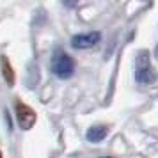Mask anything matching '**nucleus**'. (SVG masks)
<instances>
[{
    "instance_id": "6e6552de",
    "label": "nucleus",
    "mask_w": 158,
    "mask_h": 158,
    "mask_svg": "<svg viewBox=\"0 0 158 158\" xmlns=\"http://www.w3.org/2000/svg\"><path fill=\"white\" fill-rule=\"evenodd\" d=\"M103 158H108V156H103Z\"/></svg>"
},
{
    "instance_id": "39448f33",
    "label": "nucleus",
    "mask_w": 158,
    "mask_h": 158,
    "mask_svg": "<svg viewBox=\"0 0 158 158\" xmlns=\"http://www.w3.org/2000/svg\"><path fill=\"white\" fill-rule=\"evenodd\" d=\"M107 137V126H93L87 131V140L91 142H100Z\"/></svg>"
},
{
    "instance_id": "f257e3e1",
    "label": "nucleus",
    "mask_w": 158,
    "mask_h": 158,
    "mask_svg": "<svg viewBox=\"0 0 158 158\" xmlns=\"http://www.w3.org/2000/svg\"><path fill=\"white\" fill-rule=\"evenodd\" d=\"M52 71L55 73L59 78H69L75 71V60L62 52H57L52 59Z\"/></svg>"
},
{
    "instance_id": "f03ea898",
    "label": "nucleus",
    "mask_w": 158,
    "mask_h": 158,
    "mask_svg": "<svg viewBox=\"0 0 158 158\" xmlns=\"http://www.w3.org/2000/svg\"><path fill=\"white\" fill-rule=\"evenodd\" d=\"M135 78H137V82H140V84H151V82H155V80H156V73H155V69H153L151 64L148 62L146 53H142L140 59H137Z\"/></svg>"
},
{
    "instance_id": "423d86ee",
    "label": "nucleus",
    "mask_w": 158,
    "mask_h": 158,
    "mask_svg": "<svg viewBox=\"0 0 158 158\" xmlns=\"http://www.w3.org/2000/svg\"><path fill=\"white\" fill-rule=\"evenodd\" d=\"M2 69H4V77H6V80L13 85V84H15V75H13V69H11V66H9V62H7V59L6 57H2Z\"/></svg>"
},
{
    "instance_id": "7ed1b4c3",
    "label": "nucleus",
    "mask_w": 158,
    "mask_h": 158,
    "mask_svg": "<svg viewBox=\"0 0 158 158\" xmlns=\"http://www.w3.org/2000/svg\"><path fill=\"white\" fill-rule=\"evenodd\" d=\"M16 119H18V124L22 130H30L36 123V114L34 110L23 103H18L16 105Z\"/></svg>"
},
{
    "instance_id": "0eeeda50",
    "label": "nucleus",
    "mask_w": 158,
    "mask_h": 158,
    "mask_svg": "<svg viewBox=\"0 0 158 158\" xmlns=\"http://www.w3.org/2000/svg\"><path fill=\"white\" fill-rule=\"evenodd\" d=\"M0 158H2V151H0Z\"/></svg>"
},
{
    "instance_id": "20e7f679",
    "label": "nucleus",
    "mask_w": 158,
    "mask_h": 158,
    "mask_svg": "<svg viewBox=\"0 0 158 158\" xmlns=\"http://www.w3.org/2000/svg\"><path fill=\"white\" fill-rule=\"evenodd\" d=\"M100 32H89V34H78L71 39V44L75 48H91L100 41Z\"/></svg>"
}]
</instances>
